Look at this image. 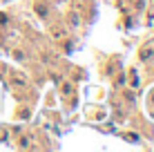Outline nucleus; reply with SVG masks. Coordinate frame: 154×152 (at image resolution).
<instances>
[{
	"instance_id": "1",
	"label": "nucleus",
	"mask_w": 154,
	"mask_h": 152,
	"mask_svg": "<svg viewBox=\"0 0 154 152\" xmlns=\"http://www.w3.org/2000/svg\"><path fill=\"white\" fill-rule=\"evenodd\" d=\"M36 11H38L40 16H47V7L42 2H36Z\"/></svg>"
},
{
	"instance_id": "2",
	"label": "nucleus",
	"mask_w": 154,
	"mask_h": 152,
	"mask_svg": "<svg viewBox=\"0 0 154 152\" xmlns=\"http://www.w3.org/2000/svg\"><path fill=\"white\" fill-rule=\"evenodd\" d=\"M0 23H2V25L7 23V16H5V14H0Z\"/></svg>"
}]
</instances>
